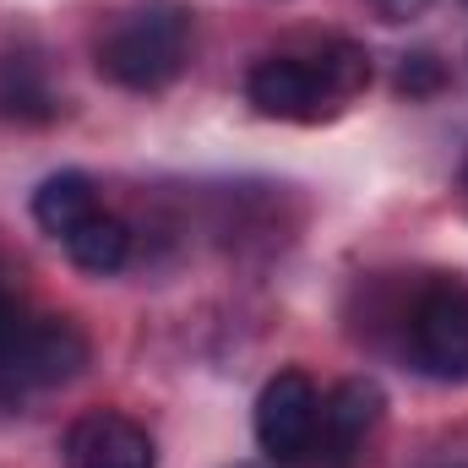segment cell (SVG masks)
I'll use <instances>...</instances> for the list:
<instances>
[{
  "label": "cell",
  "instance_id": "cell-4",
  "mask_svg": "<svg viewBox=\"0 0 468 468\" xmlns=\"http://www.w3.org/2000/svg\"><path fill=\"white\" fill-rule=\"evenodd\" d=\"M322 392L305 370H278L256 398V447L278 468H311Z\"/></svg>",
  "mask_w": 468,
  "mask_h": 468
},
{
  "label": "cell",
  "instance_id": "cell-2",
  "mask_svg": "<svg viewBox=\"0 0 468 468\" xmlns=\"http://www.w3.org/2000/svg\"><path fill=\"white\" fill-rule=\"evenodd\" d=\"M197 11L186 0H136L99 33L93 60L125 93H164L191 66Z\"/></svg>",
  "mask_w": 468,
  "mask_h": 468
},
{
  "label": "cell",
  "instance_id": "cell-7",
  "mask_svg": "<svg viewBox=\"0 0 468 468\" xmlns=\"http://www.w3.org/2000/svg\"><path fill=\"white\" fill-rule=\"evenodd\" d=\"M88 338H82V327L77 322H66V316H38L33 322V333H27V349L16 359V370H11V381L5 387H66V381H77L82 370H88Z\"/></svg>",
  "mask_w": 468,
  "mask_h": 468
},
{
  "label": "cell",
  "instance_id": "cell-15",
  "mask_svg": "<svg viewBox=\"0 0 468 468\" xmlns=\"http://www.w3.org/2000/svg\"><path fill=\"white\" fill-rule=\"evenodd\" d=\"M463 191H468V158H463Z\"/></svg>",
  "mask_w": 468,
  "mask_h": 468
},
{
  "label": "cell",
  "instance_id": "cell-1",
  "mask_svg": "<svg viewBox=\"0 0 468 468\" xmlns=\"http://www.w3.org/2000/svg\"><path fill=\"white\" fill-rule=\"evenodd\" d=\"M370 88V55L354 38H305L294 49H272L245 71V99L267 120L289 125H322L344 115Z\"/></svg>",
  "mask_w": 468,
  "mask_h": 468
},
{
  "label": "cell",
  "instance_id": "cell-14",
  "mask_svg": "<svg viewBox=\"0 0 468 468\" xmlns=\"http://www.w3.org/2000/svg\"><path fill=\"white\" fill-rule=\"evenodd\" d=\"M436 468H468V458H458V463H436Z\"/></svg>",
  "mask_w": 468,
  "mask_h": 468
},
{
  "label": "cell",
  "instance_id": "cell-8",
  "mask_svg": "<svg viewBox=\"0 0 468 468\" xmlns=\"http://www.w3.org/2000/svg\"><path fill=\"white\" fill-rule=\"evenodd\" d=\"M99 207H104V202H99V186H93V175H82V169H60V175H49V180L33 191V224L44 234H55V239H66L82 218H93Z\"/></svg>",
  "mask_w": 468,
  "mask_h": 468
},
{
  "label": "cell",
  "instance_id": "cell-6",
  "mask_svg": "<svg viewBox=\"0 0 468 468\" xmlns=\"http://www.w3.org/2000/svg\"><path fill=\"white\" fill-rule=\"evenodd\" d=\"M60 463L66 468H158V452H153V436L136 420H125L115 409H99V414H82L66 431Z\"/></svg>",
  "mask_w": 468,
  "mask_h": 468
},
{
  "label": "cell",
  "instance_id": "cell-9",
  "mask_svg": "<svg viewBox=\"0 0 468 468\" xmlns=\"http://www.w3.org/2000/svg\"><path fill=\"white\" fill-rule=\"evenodd\" d=\"M60 250L82 267V272H93V278H110V272H120L125 261H131V229H125V218H115V213H93V218H82L77 229L60 239Z\"/></svg>",
  "mask_w": 468,
  "mask_h": 468
},
{
  "label": "cell",
  "instance_id": "cell-10",
  "mask_svg": "<svg viewBox=\"0 0 468 468\" xmlns=\"http://www.w3.org/2000/svg\"><path fill=\"white\" fill-rule=\"evenodd\" d=\"M0 115L27 120V125H44L60 115V93L49 88L38 60H27V55L0 60Z\"/></svg>",
  "mask_w": 468,
  "mask_h": 468
},
{
  "label": "cell",
  "instance_id": "cell-11",
  "mask_svg": "<svg viewBox=\"0 0 468 468\" xmlns=\"http://www.w3.org/2000/svg\"><path fill=\"white\" fill-rule=\"evenodd\" d=\"M33 311H27V300L5 283V272H0V381H11V370H16V359L27 349V333H33Z\"/></svg>",
  "mask_w": 468,
  "mask_h": 468
},
{
  "label": "cell",
  "instance_id": "cell-12",
  "mask_svg": "<svg viewBox=\"0 0 468 468\" xmlns=\"http://www.w3.org/2000/svg\"><path fill=\"white\" fill-rule=\"evenodd\" d=\"M436 88H441V66H436V55H409L403 71H398V93L425 99V93H436Z\"/></svg>",
  "mask_w": 468,
  "mask_h": 468
},
{
  "label": "cell",
  "instance_id": "cell-5",
  "mask_svg": "<svg viewBox=\"0 0 468 468\" xmlns=\"http://www.w3.org/2000/svg\"><path fill=\"white\" fill-rule=\"evenodd\" d=\"M387 420V398L370 376H349L333 392H322V420H316V447L311 468H354L365 458L370 436Z\"/></svg>",
  "mask_w": 468,
  "mask_h": 468
},
{
  "label": "cell",
  "instance_id": "cell-13",
  "mask_svg": "<svg viewBox=\"0 0 468 468\" xmlns=\"http://www.w3.org/2000/svg\"><path fill=\"white\" fill-rule=\"evenodd\" d=\"M381 5H387V11H392V16H403V11H414V5H420V0H381Z\"/></svg>",
  "mask_w": 468,
  "mask_h": 468
},
{
  "label": "cell",
  "instance_id": "cell-3",
  "mask_svg": "<svg viewBox=\"0 0 468 468\" xmlns=\"http://www.w3.org/2000/svg\"><path fill=\"white\" fill-rule=\"evenodd\" d=\"M409 365L431 381H468V283L431 278L403 322Z\"/></svg>",
  "mask_w": 468,
  "mask_h": 468
}]
</instances>
